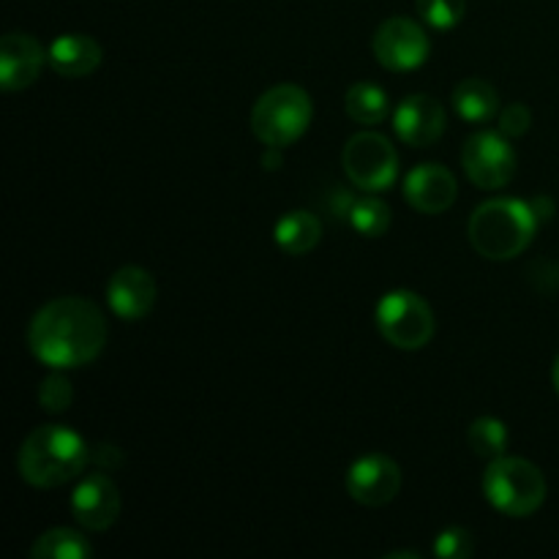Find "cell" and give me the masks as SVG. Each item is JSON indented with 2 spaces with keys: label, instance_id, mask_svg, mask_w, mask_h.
Here are the masks:
<instances>
[{
  "label": "cell",
  "instance_id": "obj_31",
  "mask_svg": "<svg viewBox=\"0 0 559 559\" xmlns=\"http://www.w3.org/2000/svg\"><path fill=\"white\" fill-rule=\"evenodd\" d=\"M551 380H555V391H557V396H559V355H557V360H555V369H551Z\"/></svg>",
  "mask_w": 559,
  "mask_h": 559
},
{
  "label": "cell",
  "instance_id": "obj_7",
  "mask_svg": "<svg viewBox=\"0 0 559 559\" xmlns=\"http://www.w3.org/2000/svg\"><path fill=\"white\" fill-rule=\"evenodd\" d=\"M342 167L349 183L377 194L388 191L399 175V156L391 140L377 131H358L347 140L342 153Z\"/></svg>",
  "mask_w": 559,
  "mask_h": 559
},
{
  "label": "cell",
  "instance_id": "obj_28",
  "mask_svg": "<svg viewBox=\"0 0 559 559\" xmlns=\"http://www.w3.org/2000/svg\"><path fill=\"white\" fill-rule=\"evenodd\" d=\"M530 205H533L535 218H538L540 224L549 222V218L555 216V202H551L549 197H535V200H530Z\"/></svg>",
  "mask_w": 559,
  "mask_h": 559
},
{
  "label": "cell",
  "instance_id": "obj_30",
  "mask_svg": "<svg viewBox=\"0 0 559 559\" xmlns=\"http://www.w3.org/2000/svg\"><path fill=\"white\" fill-rule=\"evenodd\" d=\"M399 557H407V559H418V551H393V555H388V559H399Z\"/></svg>",
  "mask_w": 559,
  "mask_h": 559
},
{
  "label": "cell",
  "instance_id": "obj_14",
  "mask_svg": "<svg viewBox=\"0 0 559 559\" xmlns=\"http://www.w3.org/2000/svg\"><path fill=\"white\" fill-rule=\"evenodd\" d=\"M156 278L140 265H126L112 273L107 282V304L115 317L126 322H136L156 304Z\"/></svg>",
  "mask_w": 559,
  "mask_h": 559
},
{
  "label": "cell",
  "instance_id": "obj_15",
  "mask_svg": "<svg viewBox=\"0 0 559 559\" xmlns=\"http://www.w3.org/2000/svg\"><path fill=\"white\" fill-rule=\"evenodd\" d=\"M404 197L415 211L437 216L451 211L459 197V186L451 169L442 164H418L404 180Z\"/></svg>",
  "mask_w": 559,
  "mask_h": 559
},
{
  "label": "cell",
  "instance_id": "obj_20",
  "mask_svg": "<svg viewBox=\"0 0 559 559\" xmlns=\"http://www.w3.org/2000/svg\"><path fill=\"white\" fill-rule=\"evenodd\" d=\"M91 555V540L76 530L66 527H52L41 533L31 549L33 559H87Z\"/></svg>",
  "mask_w": 559,
  "mask_h": 559
},
{
  "label": "cell",
  "instance_id": "obj_16",
  "mask_svg": "<svg viewBox=\"0 0 559 559\" xmlns=\"http://www.w3.org/2000/svg\"><path fill=\"white\" fill-rule=\"evenodd\" d=\"M47 58L60 76L80 80V76L93 74L102 66V47H98L96 38L85 36V33H66L49 44Z\"/></svg>",
  "mask_w": 559,
  "mask_h": 559
},
{
  "label": "cell",
  "instance_id": "obj_18",
  "mask_svg": "<svg viewBox=\"0 0 559 559\" xmlns=\"http://www.w3.org/2000/svg\"><path fill=\"white\" fill-rule=\"evenodd\" d=\"M276 243L278 249L287 251L293 257H304L317 249L322 238V224L314 213L309 211H293L287 216L278 218L276 224Z\"/></svg>",
  "mask_w": 559,
  "mask_h": 559
},
{
  "label": "cell",
  "instance_id": "obj_3",
  "mask_svg": "<svg viewBox=\"0 0 559 559\" xmlns=\"http://www.w3.org/2000/svg\"><path fill=\"white\" fill-rule=\"evenodd\" d=\"M540 222L533 205L516 197H500L475 207L469 216V243L480 257L495 262L516 260L533 243Z\"/></svg>",
  "mask_w": 559,
  "mask_h": 559
},
{
  "label": "cell",
  "instance_id": "obj_13",
  "mask_svg": "<svg viewBox=\"0 0 559 559\" xmlns=\"http://www.w3.org/2000/svg\"><path fill=\"white\" fill-rule=\"evenodd\" d=\"M44 63H49L47 52L31 33H5L0 41V85L3 91H25L41 74Z\"/></svg>",
  "mask_w": 559,
  "mask_h": 559
},
{
  "label": "cell",
  "instance_id": "obj_2",
  "mask_svg": "<svg viewBox=\"0 0 559 559\" xmlns=\"http://www.w3.org/2000/svg\"><path fill=\"white\" fill-rule=\"evenodd\" d=\"M91 462V448L69 426H38L22 440L16 453V469L22 480L36 489H58L80 478Z\"/></svg>",
  "mask_w": 559,
  "mask_h": 559
},
{
  "label": "cell",
  "instance_id": "obj_10",
  "mask_svg": "<svg viewBox=\"0 0 559 559\" xmlns=\"http://www.w3.org/2000/svg\"><path fill=\"white\" fill-rule=\"evenodd\" d=\"M347 491L358 506L382 508L396 500L402 491V469L385 453L360 456L347 469Z\"/></svg>",
  "mask_w": 559,
  "mask_h": 559
},
{
  "label": "cell",
  "instance_id": "obj_22",
  "mask_svg": "<svg viewBox=\"0 0 559 559\" xmlns=\"http://www.w3.org/2000/svg\"><path fill=\"white\" fill-rule=\"evenodd\" d=\"M347 222L353 224L355 233L364 235V238H380V235H385L388 227H391L393 213L391 207L382 200H377V197H360V200H355L353 207H349Z\"/></svg>",
  "mask_w": 559,
  "mask_h": 559
},
{
  "label": "cell",
  "instance_id": "obj_5",
  "mask_svg": "<svg viewBox=\"0 0 559 559\" xmlns=\"http://www.w3.org/2000/svg\"><path fill=\"white\" fill-rule=\"evenodd\" d=\"M311 123V96L298 85H276L257 98L251 131L267 147H287L306 134Z\"/></svg>",
  "mask_w": 559,
  "mask_h": 559
},
{
  "label": "cell",
  "instance_id": "obj_21",
  "mask_svg": "<svg viewBox=\"0 0 559 559\" xmlns=\"http://www.w3.org/2000/svg\"><path fill=\"white\" fill-rule=\"evenodd\" d=\"M467 442H469V451L480 459H495L506 456L508 451V426L497 418H478L469 424L467 431Z\"/></svg>",
  "mask_w": 559,
  "mask_h": 559
},
{
  "label": "cell",
  "instance_id": "obj_9",
  "mask_svg": "<svg viewBox=\"0 0 559 559\" xmlns=\"http://www.w3.org/2000/svg\"><path fill=\"white\" fill-rule=\"evenodd\" d=\"M371 49L382 69L388 71H413L426 63L431 52V41L424 27L407 16H391L377 27L371 38Z\"/></svg>",
  "mask_w": 559,
  "mask_h": 559
},
{
  "label": "cell",
  "instance_id": "obj_29",
  "mask_svg": "<svg viewBox=\"0 0 559 559\" xmlns=\"http://www.w3.org/2000/svg\"><path fill=\"white\" fill-rule=\"evenodd\" d=\"M262 167L265 169H278L282 167V147H267L262 153Z\"/></svg>",
  "mask_w": 559,
  "mask_h": 559
},
{
  "label": "cell",
  "instance_id": "obj_19",
  "mask_svg": "<svg viewBox=\"0 0 559 559\" xmlns=\"http://www.w3.org/2000/svg\"><path fill=\"white\" fill-rule=\"evenodd\" d=\"M344 102L349 118L360 126H377L391 115V98L374 82H355Z\"/></svg>",
  "mask_w": 559,
  "mask_h": 559
},
{
  "label": "cell",
  "instance_id": "obj_24",
  "mask_svg": "<svg viewBox=\"0 0 559 559\" xmlns=\"http://www.w3.org/2000/svg\"><path fill=\"white\" fill-rule=\"evenodd\" d=\"M71 402H74V388H71L69 377L60 374V369L44 377L41 385H38V404H41L44 413H66L71 407Z\"/></svg>",
  "mask_w": 559,
  "mask_h": 559
},
{
  "label": "cell",
  "instance_id": "obj_12",
  "mask_svg": "<svg viewBox=\"0 0 559 559\" xmlns=\"http://www.w3.org/2000/svg\"><path fill=\"white\" fill-rule=\"evenodd\" d=\"M445 109L437 98L426 96V93H415L407 96L393 112V129H396L399 140L409 147H429L445 134Z\"/></svg>",
  "mask_w": 559,
  "mask_h": 559
},
{
  "label": "cell",
  "instance_id": "obj_8",
  "mask_svg": "<svg viewBox=\"0 0 559 559\" xmlns=\"http://www.w3.org/2000/svg\"><path fill=\"white\" fill-rule=\"evenodd\" d=\"M462 167L478 189H502L516 175V151L502 131H480L464 142Z\"/></svg>",
  "mask_w": 559,
  "mask_h": 559
},
{
  "label": "cell",
  "instance_id": "obj_25",
  "mask_svg": "<svg viewBox=\"0 0 559 559\" xmlns=\"http://www.w3.org/2000/svg\"><path fill=\"white\" fill-rule=\"evenodd\" d=\"M435 555L442 559H467L475 555L473 533L464 527H448L435 538Z\"/></svg>",
  "mask_w": 559,
  "mask_h": 559
},
{
  "label": "cell",
  "instance_id": "obj_4",
  "mask_svg": "<svg viewBox=\"0 0 559 559\" xmlns=\"http://www.w3.org/2000/svg\"><path fill=\"white\" fill-rule=\"evenodd\" d=\"M546 478L533 462L500 456L486 467L484 495L495 511L511 519H527L546 502Z\"/></svg>",
  "mask_w": 559,
  "mask_h": 559
},
{
  "label": "cell",
  "instance_id": "obj_11",
  "mask_svg": "<svg viewBox=\"0 0 559 559\" xmlns=\"http://www.w3.org/2000/svg\"><path fill=\"white\" fill-rule=\"evenodd\" d=\"M71 516L87 533H104L120 516V491L107 473H91L71 495Z\"/></svg>",
  "mask_w": 559,
  "mask_h": 559
},
{
  "label": "cell",
  "instance_id": "obj_26",
  "mask_svg": "<svg viewBox=\"0 0 559 559\" xmlns=\"http://www.w3.org/2000/svg\"><path fill=\"white\" fill-rule=\"evenodd\" d=\"M530 123H533V112L524 104H508L500 112V131L506 136H524L530 131Z\"/></svg>",
  "mask_w": 559,
  "mask_h": 559
},
{
  "label": "cell",
  "instance_id": "obj_1",
  "mask_svg": "<svg viewBox=\"0 0 559 559\" xmlns=\"http://www.w3.org/2000/svg\"><path fill=\"white\" fill-rule=\"evenodd\" d=\"M27 347L49 369H80L107 347V320L93 300L80 295L49 300L27 325Z\"/></svg>",
  "mask_w": 559,
  "mask_h": 559
},
{
  "label": "cell",
  "instance_id": "obj_17",
  "mask_svg": "<svg viewBox=\"0 0 559 559\" xmlns=\"http://www.w3.org/2000/svg\"><path fill=\"white\" fill-rule=\"evenodd\" d=\"M453 109L462 120L480 126L500 115V98L489 82L480 80V76H467L453 87Z\"/></svg>",
  "mask_w": 559,
  "mask_h": 559
},
{
  "label": "cell",
  "instance_id": "obj_27",
  "mask_svg": "<svg viewBox=\"0 0 559 559\" xmlns=\"http://www.w3.org/2000/svg\"><path fill=\"white\" fill-rule=\"evenodd\" d=\"M91 462L98 469H104V473H112V469H118L123 464V451L115 445H96L91 451Z\"/></svg>",
  "mask_w": 559,
  "mask_h": 559
},
{
  "label": "cell",
  "instance_id": "obj_6",
  "mask_svg": "<svg viewBox=\"0 0 559 559\" xmlns=\"http://www.w3.org/2000/svg\"><path fill=\"white\" fill-rule=\"evenodd\" d=\"M374 322L388 344L407 349V353L426 347L437 331L431 306L409 289H393V293L382 295L374 311Z\"/></svg>",
  "mask_w": 559,
  "mask_h": 559
},
{
  "label": "cell",
  "instance_id": "obj_23",
  "mask_svg": "<svg viewBox=\"0 0 559 559\" xmlns=\"http://www.w3.org/2000/svg\"><path fill=\"white\" fill-rule=\"evenodd\" d=\"M415 5H418L420 20L437 31L456 27L464 20V9H467L464 0H415Z\"/></svg>",
  "mask_w": 559,
  "mask_h": 559
}]
</instances>
